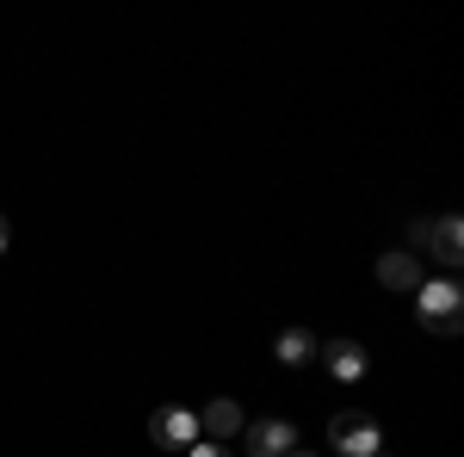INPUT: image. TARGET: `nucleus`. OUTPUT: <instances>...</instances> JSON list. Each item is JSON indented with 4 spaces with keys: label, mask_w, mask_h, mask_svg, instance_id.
<instances>
[{
    "label": "nucleus",
    "mask_w": 464,
    "mask_h": 457,
    "mask_svg": "<svg viewBox=\"0 0 464 457\" xmlns=\"http://www.w3.org/2000/svg\"><path fill=\"white\" fill-rule=\"evenodd\" d=\"M415 309H421V328H433V334H446V340L464 334V290L452 279L421 284V290H415Z\"/></svg>",
    "instance_id": "f257e3e1"
},
{
    "label": "nucleus",
    "mask_w": 464,
    "mask_h": 457,
    "mask_svg": "<svg viewBox=\"0 0 464 457\" xmlns=\"http://www.w3.org/2000/svg\"><path fill=\"white\" fill-rule=\"evenodd\" d=\"M328 445L341 457H378L384 452V433H378V421H372L365 408H341V414L328 421Z\"/></svg>",
    "instance_id": "f03ea898"
},
{
    "label": "nucleus",
    "mask_w": 464,
    "mask_h": 457,
    "mask_svg": "<svg viewBox=\"0 0 464 457\" xmlns=\"http://www.w3.org/2000/svg\"><path fill=\"white\" fill-rule=\"evenodd\" d=\"M149 439L168 445V452L198 445V414H192V408H155V414H149Z\"/></svg>",
    "instance_id": "7ed1b4c3"
},
{
    "label": "nucleus",
    "mask_w": 464,
    "mask_h": 457,
    "mask_svg": "<svg viewBox=\"0 0 464 457\" xmlns=\"http://www.w3.org/2000/svg\"><path fill=\"white\" fill-rule=\"evenodd\" d=\"M446 266V272H459V260H464V223L459 216H428V242H421Z\"/></svg>",
    "instance_id": "20e7f679"
},
{
    "label": "nucleus",
    "mask_w": 464,
    "mask_h": 457,
    "mask_svg": "<svg viewBox=\"0 0 464 457\" xmlns=\"http://www.w3.org/2000/svg\"><path fill=\"white\" fill-rule=\"evenodd\" d=\"M236 433H242V408H236L229 395L205 402V414H198V439H211V445H229Z\"/></svg>",
    "instance_id": "39448f33"
},
{
    "label": "nucleus",
    "mask_w": 464,
    "mask_h": 457,
    "mask_svg": "<svg viewBox=\"0 0 464 457\" xmlns=\"http://www.w3.org/2000/svg\"><path fill=\"white\" fill-rule=\"evenodd\" d=\"M378 284H391V290H409V297H415L428 279H421V260H415L409 247H396V253L378 260Z\"/></svg>",
    "instance_id": "423d86ee"
},
{
    "label": "nucleus",
    "mask_w": 464,
    "mask_h": 457,
    "mask_svg": "<svg viewBox=\"0 0 464 457\" xmlns=\"http://www.w3.org/2000/svg\"><path fill=\"white\" fill-rule=\"evenodd\" d=\"M297 445V426L291 421H254L248 426V452L254 457H285Z\"/></svg>",
    "instance_id": "0eeeda50"
},
{
    "label": "nucleus",
    "mask_w": 464,
    "mask_h": 457,
    "mask_svg": "<svg viewBox=\"0 0 464 457\" xmlns=\"http://www.w3.org/2000/svg\"><path fill=\"white\" fill-rule=\"evenodd\" d=\"M322 358H328V371H334L341 384H353L359 371H365V347H359V340H328Z\"/></svg>",
    "instance_id": "6e6552de"
},
{
    "label": "nucleus",
    "mask_w": 464,
    "mask_h": 457,
    "mask_svg": "<svg viewBox=\"0 0 464 457\" xmlns=\"http://www.w3.org/2000/svg\"><path fill=\"white\" fill-rule=\"evenodd\" d=\"M273 352H279L285 365H310V358L322 352V340L310 334V328H285V334H279V347H273Z\"/></svg>",
    "instance_id": "1a4fd4ad"
},
{
    "label": "nucleus",
    "mask_w": 464,
    "mask_h": 457,
    "mask_svg": "<svg viewBox=\"0 0 464 457\" xmlns=\"http://www.w3.org/2000/svg\"><path fill=\"white\" fill-rule=\"evenodd\" d=\"M192 457H229V445H211V439H198V445H186Z\"/></svg>",
    "instance_id": "9d476101"
},
{
    "label": "nucleus",
    "mask_w": 464,
    "mask_h": 457,
    "mask_svg": "<svg viewBox=\"0 0 464 457\" xmlns=\"http://www.w3.org/2000/svg\"><path fill=\"white\" fill-rule=\"evenodd\" d=\"M6 247H13V223L0 216V253H6Z\"/></svg>",
    "instance_id": "9b49d317"
},
{
    "label": "nucleus",
    "mask_w": 464,
    "mask_h": 457,
    "mask_svg": "<svg viewBox=\"0 0 464 457\" xmlns=\"http://www.w3.org/2000/svg\"><path fill=\"white\" fill-rule=\"evenodd\" d=\"M285 457H310V452H297V445H291V452H285Z\"/></svg>",
    "instance_id": "f8f14e48"
},
{
    "label": "nucleus",
    "mask_w": 464,
    "mask_h": 457,
    "mask_svg": "<svg viewBox=\"0 0 464 457\" xmlns=\"http://www.w3.org/2000/svg\"><path fill=\"white\" fill-rule=\"evenodd\" d=\"M378 457H391V452H378Z\"/></svg>",
    "instance_id": "ddd939ff"
}]
</instances>
